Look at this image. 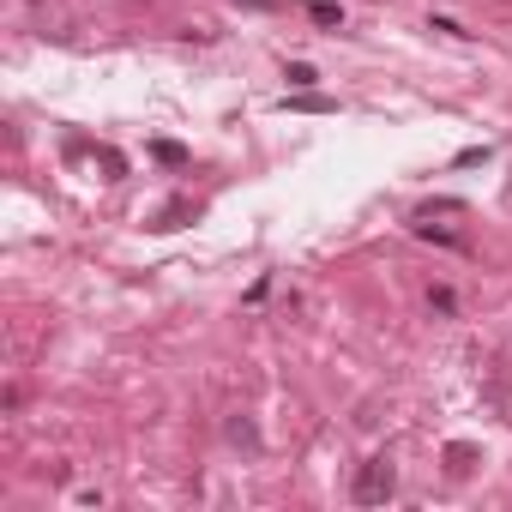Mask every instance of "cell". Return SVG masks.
I'll return each instance as SVG.
<instances>
[{"mask_svg": "<svg viewBox=\"0 0 512 512\" xmlns=\"http://www.w3.org/2000/svg\"><path fill=\"white\" fill-rule=\"evenodd\" d=\"M338 19H344V13L332 7V0H320V7H314V25H338Z\"/></svg>", "mask_w": 512, "mask_h": 512, "instance_id": "9", "label": "cell"}, {"mask_svg": "<svg viewBox=\"0 0 512 512\" xmlns=\"http://www.w3.org/2000/svg\"><path fill=\"white\" fill-rule=\"evenodd\" d=\"M151 151H157V163H169V169H181V163H187V151H181V145H169V139H157Z\"/></svg>", "mask_w": 512, "mask_h": 512, "instance_id": "6", "label": "cell"}, {"mask_svg": "<svg viewBox=\"0 0 512 512\" xmlns=\"http://www.w3.org/2000/svg\"><path fill=\"white\" fill-rule=\"evenodd\" d=\"M229 440H235V446H247V452L260 446V434H253V422H247V416H235V422H229Z\"/></svg>", "mask_w": 512, "mask_h": 512, "instance_id": "5", "label": "cell"}, {"mask_svg": "<svg viewBox=\"0 0 512 512\" xmlns=\"http://www.w3.org/2000/svg\"><path fill=\"white\" fill-rule=\"evenodd\" d=\"M97 163H103V181H121V175H127V157H121L115 145H97Z\"/></svg>", "mask_w": 512, "mask_h": 512, "instance_id": "4", "label": "cell"}, {"mask_svg": "<svg viewBox=\"0 0 512 512\" xmlns=\"http://www.w3.org/2000/svg\"><path fill=\"white\" fill-rule=\"evenodd\" d=\"M284 79H290V85H296V91H308V85H314V79H320V73H314V67H308V61H296V67H290V73H284Z\"/></svg>", "mask_w": 512, "mask_h": 512, "instance_id": "7", "label": "cell"}, {"mask_svg": "<svg viewBox=\"0 0 512 512\" xmlns=\"http://www.w3.org/2000/svg\"><path fill=\"white\" fill-rule=\"evenodd\" d=\"M476 458H482V452H476L470 440H452V446H446V470H452V476H470Z\"/></svg>", "mask_w": 512, "mask_h": 512, "instance_id": "3", "label": "cell"}, {"mask_svg": "<svg viewBox=\"0 0 512 512\" xmlns=\"http://www.w3.org/2000/svg\"><path fill=\"white\" fill-rule=\"evenodd\" d=\"M235 7H284V0H235Z\"/></svg>", "mask_w": 512, "mask_h": 512, "instance_id": "10", "label": "cell"}, {"mask_svg": "<svg viewBox=\"0 0 512 512\" xmlns=\"http://www.w3.org/2000/svg\"><path fill=\"white\" fill-rule=\"evenodd\" d=\"M284 109H332V97H284Z\"/></svg>", "mask_w": 512, "mask_h": 512, "instance_id": "8", "label": "cell"}, {"mask_svg": "<svg viewBox=\"0 0 512 512\" xmlns=\"http://www.w3.org/2000/svg\"><path fill=\"white\" fill-rule=\"evenodd\" d=\"M193 217H199V199H169V205H163V211H157V217H151L145 229L169 235V229H181V223H193Z\"/></svg>", "mask_w": 512, "mask_h": 512, "instance_id": "2", "label": "cell"}, {"mask_svg": "<svg viewBox=\"0 0 512 512\" xmlns=\"http://www.w3.org/2000/svg\"><path fill=\"white\" fill-rule=\"evenodd\" d=\"M392 494H398V464H392V458L356 464V482H350V500H356V506H386Z\"/></svg>", "mask_w": 512, "mask_h": 512, "instance_id": "1", "label": "cell"}]
</instances>
